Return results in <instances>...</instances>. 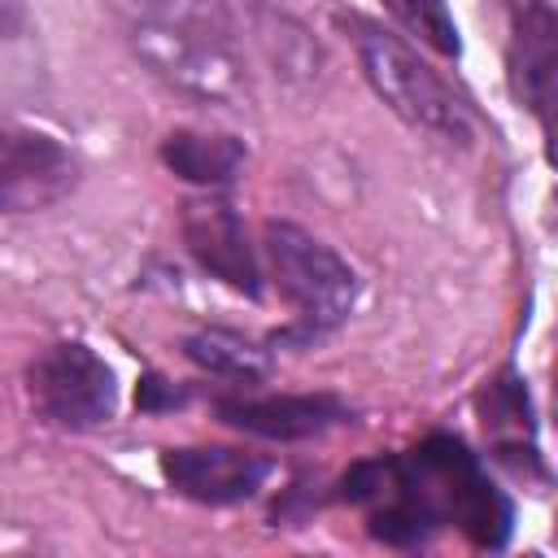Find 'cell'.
I'll return each instance as SVG.
<instances>
[{
	"label": "cell",
	"mask_w": 558,
	"mask_h": 558,
	"mask_svg": "<svg viewBox=\"0 0 558 558\" xmlns=\"http://www.w3.org/2000/svg\"><path fill=\"white\" fill-rule=\"evenodd\" d=\"M388 471L436 527L458 523L480 549H501L510 541V501L458 436H427L410 453H388Z\"/></svg>",
	"instance_id": "1"
},
{
	"label": "cell",
	"mask_w": 558,
	"mask_h": 558,
	"mask_svg": "<svg viewBox=\"0 0 558 558\" xmlns=\"http://www.w3.org/2000/svg\"><path fill=\"white\" fill-rule=\"evenodd\" d=\"M262 244H266L270 275L296 314L292 327L275 331L270 340L310 349L314 340H323L331 327H340L349 318V310L357 301V275L336 248H327L318 235H310L296 222L270 218L262 227Z\"/></svg>",
	"instance_id": "2"
},
{
	"label": "cell",
	"mask_w": 558,
	"mask_h": 558,
	"mask_svg": "<svg viewBox=\"0 0 558 558\" xmlns=\"http://www.w3.org/2000/svg\"><path fill=\"white\" fill-rule=\"evenodd\" d=\"M340 22L357 48L366 83L401 122H410L414 131H427L436 140H449V144L471 140V109L453 96V87L427 61H418L414 48H405L392 31H384L366 17H340Z\"/></svg>",
	"instance_id": "3"
},
{
	"label": "cell",
	"mask_w": 558,
	"mask_h": 558,
	"mask_svg": "<svg viewBox=\"0 0 558 558\" xmlns=\"http://www.w3.org/2000/svg\"><path fill=\"white\" fill-rule=\"evenodd\" d=\"M26 397L39 418L65 432H92L113 418L118 410V379L113 366L87 349L83 340H61L31 357L26 366Z\"/></svg>",
	"instance_id": "4"
},
{
	"label": "cell",
	"mask_w": 558,
	"mask_h": 558,
	"mask_svg": "<svg viewBox=\"0 0 558 558\" xmlns=\"http://www.w3.org/2000/svg\"><path fill=\"white\" fill-rule=\"evenodd\" d=\"M131 48L140 61L196 100H235L240 57L231 44V31H183V26H126Z\"/></svg>",
	"instance_id": "5"
},
{
	"label": "cell",
	"mask_w": 558,
	"mask_h": 558,
	"mask_svg": "<svg viewBox=\"0 0 558 558\" xmlns=\"http://www.w3.org/2000/svg\"><path fill=\"white\" fill-rule=\"evenodd\" d=\"M510 83L541 118L549 157L558 161V13L545 0H514L510 17Z\"/></svg>",
	"instance_id": "6"
},
{
	"label": "cell",
	"mask_w": 558,
	"mask_h": 558,
	"mask_svg": "<svg viewBox=\"0 0 558 558\" xmlns=\"http://www.w3.org/2000/svg\"><path fill=\"white\" fill-rule=\"evenodd\" d=\"M161 475L170 488L201 506H235L262 493L270 458L231 445H183L161 453Z\"/></svg>",
	"instance_id": "7"
},
{
	"label": "cell",
	"mask_w": 558,
	"mask_h": 558,
	"mask_svg": "<svg viewBox=\"0 0 558 558\" xmlns=\"http://www.w3.org/2000/svg\"><path fill=\"white\" fill-rule=\"evenodd\" d=\"M183 244L196 257V266L227 288L244 296H262V270L253 257V244L244 235V222L231 201L222 196H196L183 205Z\"/></svg>",
	"instance_id": "8"
},
{
	"label": "cell",
	"mask_w": 558,
	"mask_h": 558,
	"mask_svg": "<svg viewBox=\"0 0 558 558\" xmlns=\"http://www.w3.org/2000/svg\"><path fill=\"white\" fill-rule=\"evenodd\" d=\"M74 187V157L65 144H57L44 131L13 126L4 135V161H0V201L9 214L44 209L61 201Z\"/></svg>",
	"instance_id": "9"
},
{
	"label": "cell",
	"mask_w": 558,
	"mask_h": 558,
	"mask_svg": "<svg viewBox=\"0 0 558 558\" xmlns=\"http://www.w3.org/2000/svg\"><path fill=\"white\" fill-rule=\"evenodd\" d=\"M214 414L262 440H310L349 418V405L336 392H288V397H218Z\"/></svg>",
	"instance_id": "10"
},
{
	"label": "cell",
	"mask_w": 558,
	"mask_h": 558,
	"mask_svg": "<svg viewBox=\"0 0 558 558\" xmlns=\"http://www.w3.org/2000/svg\"><path fill=\"white\" fill-rule=\"evenodd\" d=\"M161 161L201 187L231 183L235 170L244 166V144L235 135H214V131H170L161 140Z\"/></svg>",
	"instance_id": "11"
},
{
	"label": "cell",
	"mask_w": 558,
	"mask_h": 558,
	"mask_svg": "<svg viewBox=\"0 0 558 558\" xmlns=\"http://www.w3.org/2000/svg\"><path fill=\"white\" fill-rule=\"evenodd\" d=\"M183 353H187V362H196L201 371L222 375V379H235V384H257V379L270 375L266 349H257L248 336L227 331V327H205V331L187 336V340H183Z\"/></svg>",
	"instance_id": "12"
},
{
	"label": "cell",
	"mask_w": 558,
	"mask_h": 558,
	"mask_svg": "<svg viewBox=\"0 0 558 558\" xmlns=\"http://www.w3.org/2000/svg\"><path fill=\"white\" fill-rule=\"evenodd\" d=\"M384 9L410 31L418 35L432 52L440 57H458L462 52V39H458V22L449 13V0H384Z\"/></svg>",
	"instance_id": "13"
},
{
	"label": "cell",
	"mask_w": 558,
	"mask_h": 558,
	"mask_svg": "<svg viewBox=\"0 0 558 558\" xmlns=\"http://www.w3.org/2000/svg\"><path fill=\"white\" fill-rule=\"evenodd\" d=\"M187 401L183 388H174L166 375H140V388H135V410L140 414H166V410H179Z\"/></svg>",
	"instance_id": "14"
}]
</instances>
